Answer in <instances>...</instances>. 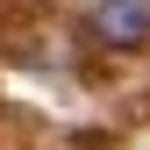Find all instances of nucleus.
<instances>
[{
  "label": "nucleus",
  "instance_id": "nucleus-1",
  "mask_svg": "<svg viewBox=\"0 0 150 150\" xmlns=\"http://www.w3.org/2000/svg\"><path fill=\"white\" fill-rule=\"evenodd\" d=\"M93 36L115 43V50H136V43H150V7L143 0H100L93 7Z\"/></svg>",
  "mask_w": 150,
  "mask_h": 150
}]
</instances>
